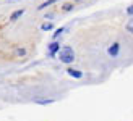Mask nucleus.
Masks as SVG:
<instances>
[{"instance_id":"f257e3e1","label":"nucleus","mask_w":133,"mask_h":121,"mask_svg":"<svg viewBox=\"0 0 133 121\" xmlns=\"http://www.w3.org/2000/svg\"><path fill=\"white\" fill-rule=\"evenodd\" d=\"M58 58H60L62 63L70 65V63H73V60H75V52H73L71 47L65 45V47L60 49V52H58Z\"/></svg>"},{"instance_id":"f03ea898","label":"nucleus","mask_w":133,"mask_h":121,"mask_svg":"<svg viewBox=\"0 0 133 121\" xmlns=\"http://www.w3.org/2000/svg\"><path fill=\"white\" fill-rule=\"evenodd\" d=\"M118 52H120V44H118V42H114L109 47V50H107V53H109L110 57H117Z\"/></svg>"},{"instance_id":"7ed1b4c3","label":"nucleus","mask_w":133,"mask_h":121,"mask_svg":"<svg viewBox=\"0 0 133 121\" xmlns=\"http://www.w3.org/2000/svg\"><path fill=\"white\" fill-rule=\"evenodd\" d=\"M58 50H60V45H58L57 42H52V44L49 45V55H50V57H54Z\"/></svg>"},{"instance_id":"20e7f679","label":"nucleus","mask_w":133,"mask_h":121,"mask_svg":"<svg viewBox=\"0 0 133 121\" xmlns=\"http://www.w3.org/2000/svg\"><path fill=\"white\" fill-rule=\"evenodd\" d=\"M66 73H68L70 76L76 78V79H79V78L83 76V73H81V71H78V70H73V68H68V70H66Z\"/></svg>"},{"instance_id":"39448f33","label":"nucleus","mask_w":133,"mask_h":121,"mask_svg":"<svg viewBox=\"0 0 133 121\" xmlns=\"http://www.w3.org/2000/svg\"><path fill=\"white\" fill-rule=\"evenodd\" d=\"M23 13H24L23 10H18V11H15V13H13V15H11V18H10V19H11V21H15V19H18L19 16L23 15Z\"/></svg>"},{"instance_id":"423d86ee","label":"nucleus","mask_w":133,"mask_h":121,"mask_svg":"<svg viewBox=\"0 0 133 121\" xmlns=\"http://www.w3.org/2000/svg\"><path fill=\"white\" fill-rule=\"evenodd\" d=\"M55 2H57V0H47V2H45V3H42L41 6H39V8H41V10H42V8H47L49 5H52V3H55Z\"/></svg>"},{"instance_id":"0eeeda50","label":"nucleus","mask_w":133,"mask_h":121,"mask_svg":"<svg viewBox=\"0 0 133 121\" xmlns=\"http://www.w3.org/2000/svg\"><path fill=\"white\" fill-rule=\"evenodd\" d=\"M41 29H42V31H50V29H52V24H50V23H45V24L41 26Z\"/></svg>"},{"instance_id":"6e6552de","label":"nucleus","mask_w":133,"mask_h":121,"mask_svg":"<svg viewBox=\"0 0 133 121\" xmlns=\"http://www.w3.org/2000/svg\"><path fill=\"white\" fill-rule=\"evenodd\" d=\"M127 29H128V31L131 32V34H133V19H131V21H130V23L127 24Z\"/></svg>"},{"instance_id":"1a4fd4ad","label":"nucleus","mask_w":133,"mask_h":121,"mask_svg":"<svg viewBox=\"0 0 133 121\" xmlns=\"http://www.w3.org/2000/svg\"><path fill=\"white\" fill-rule=\"evenodd\" d=\"M62 32H63V28H60V29H57V31H55V34H54V37L57 39L58 36H60V34H62Z\"/></svg>"},{"instance_id":"9d476101","label":"nucleus","mask_w":133,"mask_h":121,"mask_svg":"<svg viewBox=\"0 0 133 121\" xmlns=\"http://www.w3.org/2000/svg\"><path fill=\"white\" fill-rule=\"evenodd\" d=\"M54 100H37V103H52Z\"/></svg>"},{"instance_id":"9b49d317","label":"nucleus","mask_w":133,"mask_h":121,"mask_svg":"<svg viewBox=\"0 0 133 121\" xmlns=\"http://www.w3.org/2000/svg\"><path fill=\"white\" fill-rule=\"evenodd\" d=\"M70 8H71V5H70V3H68V5H65V6H63V10H66V11H68Z\"/></svg>"}]
</instances>
